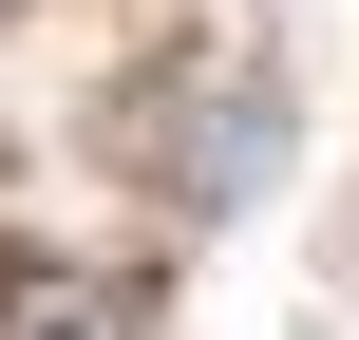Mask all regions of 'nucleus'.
<instances>
[{"instance_id": "nucleus-1", "label": "nucleus", "mask_w": 359, "mask_h": 340, "mask_svg": "<svg viewBox=\"0 0 359 340\" xmlns=\"http://www.w3.org/2000/svg\"><path fill=\"white\" fill-rule=\"evenodd\" d=\"M0 340H133V284H95V265H19V284H0Z\"/></svg>"}]
</instances>
